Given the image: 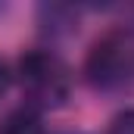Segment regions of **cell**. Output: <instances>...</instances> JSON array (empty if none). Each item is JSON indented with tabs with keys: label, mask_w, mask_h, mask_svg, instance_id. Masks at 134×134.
<instances>
[{
	"label": "cell",
	"mask_w": 134,
	"mask_h": 134,
	"mask_svg": "<svg viewBox=\"0 0 134 134\" xmlns=\"http://www.w3.org/2000/svg\"><path fill=\"white\" fill-rule=\"evenodd\" d=\"M9 84H13V72H9V66L0 59V100H3V94L9 91Z\"/></svg>",
	"instance_id": "cell-5"
},
{
	"label": "cell",
	"mask_w": 134,
	"mask_h": 134,
	"mask_svg": "<svg viewBox=\"0 0 134 134\" xmlns=\"http://www.w3.org/2000/svg\"><path fill=\"white\" fill-rule=\"evenodd\" d=\"M84 75L94 87L100 91H119L134 78V41L128 31H106L94 41Z\"/></svg>",
	"instance_id": "cell-2"
},
{
	"label": "cell",
	"mask_w": 134,
	"mask_h": 134,
	"mask_svg": "<svg viewBox=\"0 0 134 134\" xmlns=\"http://www.w3.org/2000/svg\"><path fill=\"white\" fill-rule=\"evenodd\" d=\"M0 134H44V128H41L37 112L22 106V109H13L0 119Z\"/></svg>",
	"instance_id": "cell-3"
},
{
	"label": "cell",
	"mask_w": 134,
	"mask_h": 134,
	"mask_svg": "<svg viewBox=\"0 0 134 134\" xmlns=\"http://www.w3.org/2000/svg\"><path fill=\"white\" fill-rule=\"evenodd\" d=\"M19 87H22V97L28 109H56L69 100V91H72V75L69 66L53 53V50H44V47H34L25 50L19 56Z\"/></svg>",
	"instance_id": "cell-1"
},
{
	"label": "cell",
	"mask_w": 134,
	"mask_h": 134,
	"mask_svg": "<svg viewBox=\"0 0 134 134\" xmlns=\"http://www.w3.org/2000/svg\"><path fill=\"white\" fill-rule=\"evenodd\" d=\"M106 134H134V109H125V112L112 115Z\"/></svg>",
	"instance_id": "cell-4"
}]
</instances>
